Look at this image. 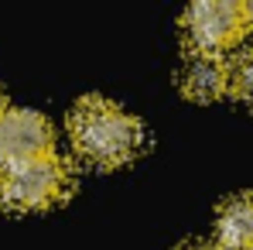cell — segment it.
<instances>
[{"label": "cell", "instance_id": "obj_1", "mask_svg": "<svg viewBox=\"0 0 253 250\" xmlns=\"http://www.w3.org/2000/svg\"><path fill=\"white\" fill-rule=\"evenodd\" d=\"M69 130L76 148L99 165H120L140 148V124L124 106L103 96L79 100L69 117Z\"/></svg>", "mask_w": 253, "mask_h": 250}, {"label": "cell", "instance_id": "obj_2", "mask_svg": "<svg viewBox=\"0 0 253 250\" xmlns=\"http://www.w3.org/2000/svg\"><path fill=\"white\" fill-rule=\"evenodd\" d=\"M65 189H69V168L55 154L0 165V206L7 209H42L62 199Z\"/></svg>", "mask_w": 253, "mask_h": 250}, {"label": "cell", "instance_id": "obj_3", "mask_svg": "<svg viewBox=\"0 0 253 250\" xmlns=\"http://www.w3.org/2000/svg\"><path fill=\"white\" fill-rule=\"evenodd\" d=\"M185 35L195 45V51H222L226 45L240 38V31L247 28V14L243 3H229V0H209V3H192L185 10Z\"/></svg>", "mask_w": 253, "mask_h": 250}, {"label": "cell", "instance_id": "obj_4", "mask_svg": "<svg viewBox=\"0 0 253 250\" xmlns=\"http://www.w3.org/2000/svg\"><path fill=\"white\" fill-rule=\"evenodd\" d=\"M48 144H51V127L38 110L28 106L0 110V165L48 154Z\"/></svg>", "mask_w": 253, "mask_h": 250}, {"label": "cell", "instance_id": "obj_5", "mask_svg": "<svg viewBox=\"0 0 253 250\" xmlns=\"http://www.w3.org/2000/svg\"><path fill=\"white\" fill-rule=\"evenodd\" d=\"M181 86L195 100H212L229 86V65L215 51H192L181 65Z\"/></svg>", "mask_w": 253, "mask_h": 250}, {"label": "cell", "instance_id": "obj_6", "mask_svg": "<svg viewBox=\"0 0 253 250\" xmlns=\"http://www.w3.org/2000/svg\"><path fill=\"white\" fill-rule=\"evenodd\" d=\"M215 250H253V196H233L215 219Z\"/></svg>", "mask_w": 253, "mask_h": 250}, {"label": "cell", "instance_id": "obj_7", "mask_svg": "<svg viewBox=\"0 0 253 250\" xmlns=\"http://www.w3.org/2000/svg\"><path fill=\"white\" fill-rule=\"evenodd\" d=\"M229 83L236 86L243 96H253V45L240 55V62H236V69L229 72Z\"/></svg>", "mask_w": 253, "mask_h": 250}, {"label": "cell", "instance_id": "obj_8", "mask_svg": "<svg viewBox=\"0 0 253 250\" xmlns=\"http://www.w3.org/2000/svg\"><path fill=\"white\" fill-rule=\"evenodd\" d=\"M243 14H247V24H253V3H247V7H243Z\"/></svg>", "mask_w": 253, "mask_h": 250}, {"label": "cell", "instance_id": "obj_9", "mask_svg": "<svg viewBox=\"0 0 253 250\" xmlns=\"http://www.w3.org/2000/svg\"><path fill=\"white\" fill-rule=\"evenodd\" d=\"M185 250H215V247H202V244H199V247H185Z\"/></svg>", "mask_w": 253, "mask_h": 250}, {"label": "cell", "instance_id": "obj_10", "mask_svg": "<svg viewBox=\"0 0 253 250\" xmlns=\"http://www.w3.org/2000/svg\"><path fill=\"white\" fill-rule=\"evenodd\" d=\"M0 110H3V106H0Z\"/></svg>", "mask_w": 253, "mask_h": 250}]
</instances>
